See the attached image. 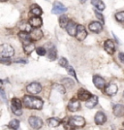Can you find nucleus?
<instances>
[{"label": "nucleus", "instance_id": "nucleus-27", "mask_svg": "<svg viewBox=\"0 0 124 130\" xmlns=\"http://www.w3.org/2000/svg\"><path fill=\"white\" fill-rule=\"evenodd\" d=\"M62 85L65 86L66 87H68V88H72L74 87V81L69 79V78H65L62 80Z\"/></svg>", "mask_w": 124, "mask_h": 130}, {"label": "nucleus", "instance_id": "nucleus-21", "mask_svg": "<svg viewBox=\"0 0 124 130\" xmlns=\"http://www.w3.org/2000/svg\"><path fill=\"white\" fill-rule=\"evenodd\" d=\"M97 103H98V97L95 96V95H93L89 100H87L86 102H85V106L88 109H92L97 105Z\"/></svg>", "mask_w": 124, "mask_h": 130}, {"label": "nucleus", "instance_id": "nucleus-19", "mask_svg": "<svg viewBox=\"0 0 124 130\" xmlns=\"http://www.w3.org/2000/svg\"><path fill=\"white\" fill-rule=\"evenodd\" d=\"M43 37V32L39 28H34L30 32V38L32 41H38Z\"/></svg>", "mask_w": 124, "mask_h": 130}, {"label": "nucleus", "instance_id": "nucleus-39", "mask_svg": "<svg viewBox=\"0 0 124 130\" xmlns=\"http://www.w3.org/2000/svg\"><path fill=\"white\" fill-rule=\"evenodd\" d=\"M15 62L16 63H26V61L25 60H22V59H19V60H16Z\"/></svg>", "mask_w": 124, "mask_h": 130}, {"label": "nucleus", "instance_id": "nucleus-12", "mask_svg": "<svg viewBox=\"0 0 124 130\" xmlns=\"http://www.w3.org/2000/svg\"><path fill=\"white\" fill-rule=\"evenodd\" d=\"M67 11V8L65 7L63 4H61L59 2H54V8H52V14H62V13H65Z\"/></svg>", "mask_w": 124, "mask_h": 130}, {"label": "nucleus", "instance_id": "nucleus-20", "mask_svg": "<svg viewBox=\"0 0 124 130\" xmlns=\"http://www.w3.org/2000/svg\"><path fill=\"white\" fill-rule=\"evenodd\" d=\"M19 38L22 41V45L28 43V42H31L30 34H28L27 32H22V31H21V32L19 33Z\"/></svg>", "mask_w": 124, "mask_h": 130}, {"label": "nucleus", "instance_id": "nucleus-7", "mask_svg": "<svg viewBox=\"0 0 124 130\" xmlns=\"http://www.w3.org/2000/svg\"><path fill=\"white\" fill-rule=\"evenodd\" d=\"M87 36V31L85 29V27L83 25L79 24L78 25V29H77V34H76V37L79 41H83L84 39L86 38Z\"/></svg>", "mask_w": 124, "mask_h": 130}, {"label": "nucleus", "instance_id": "nucleus-2", "mask_svg": "<svg viewBox=\"0 0 124 130\" xmlns=\"http://www.w3.org/2000/svg\"><path fill=\"white\" fill-rule=\"evenodd\" d=\"M15 54V50L12 47L11 45H8V44H3L1 45L0 47V54H1V57H6V58H9L13 56Z\"/></svg>", "mask_w": 124, "mask_h": 130}, {"label": "nucleus", "instance_id": "nucleus-40", "mask_svg": "<svg viewBox=\"0 0 124 130\" xmlns=\"http://www.w3.org/2000/svg\"><path fill=\"white\" fill-rule=\"evenodd\" d=\"M123 96H124V92H123Z\"/></svg>", "mask_w": 124, "mask_h": 130}, {"label": "nucleus", "instance_id": "nucleus-23", "mask_svg": "<svg viewBox=\"0 0 124 130\" xmlns=\"http://www.w3.org/2000/svg\"><path fill=\"white\" fill-rule=\"evenodd\" d=\"M30 13H31L34 17H40L42 14H43L42 9H41L38 5H36V4H33L32 7L30 8Z\"/></svg>", "mask_w": 124, "mask_h": 130}, {"label": "nucleus", "instance_id": "nucleus-25", "mask_svg": "<svg viewBox=\"0 0 124 130\" xmlns=\"http://www.w3.org/2000/svg\"><path fill=\"white\" fill-rule=\"evenodd\" d=\"M91 4L94 6L95 8H97L98 10H100V11L105 10V8H106L104 2H103V1H99V0H93V1H91Z\"/></svg>", "mask_w": 124, "mask_h": 130}, {"label": "nucleus", "instance_id": "nucleus-42", "mask_svg": "<svg viewBox=\"0 0 124 130\" xmlns=\"http://www.w3.org/2000/svg\"><path fill=\"white\" fill-rule=\"evenodd\" d=\"M123 126H124V122H123Z\"/></svg>", "mask_w": 124, "mask_h": 130}, {"label": "nucleus", "instance_id": "nucleus-10", "mask_svg": "<svg viewBox=\"0 0 124 130\" xmlns=\"http://www.w3.org/2000/svg\"><path fill=\"white\" fill-rule=\"evenodd\" d=\"M92 96H93V95H91L90 92L85 90V89H83V88L79 89V91H78V98H79L80 100H82V101H85V102H86L87 100H89Z\"/></svg>", "mask_w": 124, "mask_h": 130}, {"label": "nucleus", "instance_id": "nucleus-4", "mask_svg": "<svg viewBox=\"0 0 124 130\" xmlns=\"http://www.w3.org/2000/svg\"><path fill=\"white\" fill-rule=\"evenodd\" d=\"M12 111L14 112V114L21 116L22 115V101L19 98H13L12 99Z\"/></svg>", "mask_w": 124, "mask_h": 130}, {"label": "nucleus", "instance_id": "nucleus-28", "mask_svg": "<svg viewBox=\"0 0 124 130\" xmlns=\"http://www.w3.org/2000/svg\"><path fill=\"white\" fill-rule=\"evenodd\" d=\"M47 55H48V58L49 60H54L56 58V50L54 49V48H51L50 50L48 51Z\"/></svg>", "mask_w": 124, "mask_h": 130}, {"label": "nucleus", "instance_id": "nucleus-38", "mask_svg": "<svg viewBox=\"0 0 124 130\" xmlns=\"http://www.w3.org/2000/svg\"><path fill=\"white\" fill-rule=\"evenodd\" d=\"M118 58L120 59V61H121L122 63H124V54H123V53H119V54H118Z\"/></svg>", "mask_w": 124, "mask_h": 130}, {"label": "nucleus", "instance_id": "nucleus-5", "mask_svg": "<svg viewBox=\"0 0 124 130\" xmlns=\"http://www.w3.org/2000/svg\"><path fill=\"white\" fill-rule=\"evenodd\" d=\"M28 122H29V124L30 126L32 127L33 129H40L42 126H43V120L40 119V118H38V117H30L29 119H28Z\"/></svg>", "mask_w": 124, "mask_h": 130}, {"label": "nucleus", "instance_id": "nucleus-14", "mask_svg": "<svg viewBox=\"0 0 124 130\" xmlns=\"http://www.w3.org/2000/svg\"><path fill=\"white\" fill-rule=\"evenodd\" d=\"M77 29H78V24L75 22L70 21L69 23H68V25H67V27H66V30H67L68 34H70L71 36H76Z\"/></svg>", "mask_w": 124, "mask_h": 130}, {"label": "nucleus", "instance_id": "nucleus-18", "mask_svg": "<svg viewBox=\"0 0 124 130\" xmlns=\"http://www.w3.org/2000/svg\"><path fill=\"white\" fill-rule=\"evenodd\" d=\"M29 24L34 28H39L43 24V22H42V19L40 17H32L29 20Z\"/></svg>", "mask_w": 124, "mask_h": 130}, {"label": "nucleus", "instance_id": "nucleus-3", "mask_svg": "<svg viewBox=\"0 0 124 130\" xmlns=\"http://www.w3.org/2000/svg\"><path fill=\"white\" fill-rule=\"evenodd\" d=\"M69 122L72 127H83L85 125V119L81 116H74L69 119Z\"/></svg>", "mask_w": 124, "mask_h": 130}, {"label": "nucleus", "instance_id": "nucleus-8", "mask_svg": "<svg viewBox=\"0 0 124 130\" xmlns=\"http://www.w3.org/2000/svg\"><path fill=\"white\" fill-rule=\"evenodd\" d=\"M117 91H118V87L114 83H110L105 88V92H106V94H108L109 96L115 95L117 93Z\"/></svg>", "mask_w": 124, "mask_h": 130}, {"label": "nucleus", "instance_id": "nucleus-34", "mask_svg": "<svg viewBox=\"0 0 124 130\" xmlns=\"http://www.w3.org/2000/svg\"><path fill=\"white\" fill-rule=\"evenodd\" d=\"M67 70H68V72H69V74H70L71 76L74 77V78H76V79L78 80V78H77V76H76L75 71H74V69H73V67H72V66H68V67H67Z\"/></svg>", "mask_w": 124, "mask_h": 130}, {"label": "nucleus", "instance_id": "nucleus-17", "mask_svg": "<svg viewBox=\"0 0 124 130\" xmlns=\"http://www.w3.org/2000/svg\"><path fill=\"white\" fill-rule=\"evenodd\" d=\"M113 115L117 118H121L124 116V105L122 104H117L115 105L113 109Z\"/></svg>", "mask_w": 124, "mask_h": 130}, {"label": "nucleus", "instance_id": "nucleus-9", "mask_svg": "<svg viewBox=\"0 0 124 130\" xmlns=\"http://www.w3.org/2000/svg\"><path fill=\"white\" fill-rule=\"evenodd\" d=\"M93 83H94V86L97 87L98 89H104L106 88V82L103 79L102 77L98 76V75H95L93 77Z\"/></svg>", "mask_w": 124, "mask_h": 130}, {"label": "nucleus", "instance_id": "nucleus-26", "mask_svg": "<svg viewBox=\"0 0 124 130\" xmlns=\"http://www.w3.org/2000/svg\"><path fill=\"white\" fill-rule=\"evenodd\" d=\"M68 23H69V19H68V17L65 16V15H62V16L59 18V25L62 28H66L67 25H68Z\"/></svg>", "mask_w": 124, "mask_h": 130}, {"label": "nucleus", "instance_id": "nucleus-41", "mask_svg": "<svg viewBox=\"0 0 124 130\" xmlns=\"http://www.w3.org/2000/svg\"><path fill=\"white\" fill-rule=\"evenodd\" d=\"M71 130H75V129H71Z\"/></svg>", "mask_w": 124, "mask_h": 130}, {"label": "nucleus", "instance_id": "nucleus-29", "mask_svg": "<svg viewBox=\"0 0 124 130\" xmlns=\"http://www.w3.org/2000/svg\"><path fill=\"white\" fill-rule=\"evenodd\" d=\"M8 126H9L10 128H12V129H17L19 126H20V121H19L17 119H12L11 121L9 122Z\"/></svg>", "mask_w": 124, "mask_h": 130}, {"label": "nucleus", "instance_id": "nucleus-11", "mask_svg": "<svg viewBox=\"0 0 124 130\" xmlns=\"http://www.w3.org/2000/svg\"><path fill=\"white\" fill-rule=\"evenodd\" d=\"M81 108V103L77 98H72L70 100V102L68 104V109L71 112H77L78 110H80Z\"/></svg>", "mask_w": 124, "mask_h": 130}, {"label": "nucleus", "instance_id": "nucleus-43", "mask_svg": "<svg viewBox=\"0 0 124 130\" xmlns=\"http://www.w3.org/2000/svg\"><path fill=\"white\" fill-rule=\"evenodd\" d=\"M123 130H124V129H123Z\"/></svg>", "mask_w": 124, "mask_h": 130}, {"label": "nucleus", "instance_id": "nucleus-37", "mask_svg": "<svg viewBox=\"0 0 124 130\" xmlns=\"http://www.w3.org/2000/svg\"><path fill=\"white\" fill-rule=\"evenodd\" d=\"M94 13H95V16L97 17L99 20H101V21H102V22H104V17H103L102 14H100L98 11H95Z\"/></svg>", "mask_w": 124, "mask_h": 130}, {"label": "nucleus", "instance_id": "nucleus-22", "mask_svg": "<svg viewBox=\"0 0 124 130\" xmlns=\"http://www.w3.org/2000/svg\"><path fill=\"white\" fill-rule=\"evenodd\" d=\"M23 51L26 54H30L35 50V45L32 42H28L26 44H23Z\"/></svg>", "mask_w": 124, "mask_h": 130}, {"label": "nucleus", "instance_id": "nucleus-1", "mask_svg": "<svg viewBox=\"0 0 124 130\" xmlns=\"http://www.w3.org/2000/svg\"><path fill=\"white\" fill-rule=\"evenodd\" d=\"M43 100L39 97L24 95L23 96V105L28 109L33 110H41L43 108Z\"/></svg>", "mask_w": 124, "mask_h": 130}, {"label": "nucleus", "instance_id": "nucleus-36", "mask_svg": "<svg viewBox=\"0 0 124 130\" xmlns=\"http://www.w3.org/2000/svg\"><path fill=\"white\" fill-rule=\"evenodd\" d=\"M0 94H1V98H2L3 102L7 103V99H6V94H5V92H4V89H1V90H0Z\"/></svg>", "mask_w": 124, "mask_h": 130}, {"label": "nucleus", "instance_id": "nucleus-31", "mask_svg": "<svg viewBox=\"0 0 124 130\" xmlns=\"http://www.w3.org/2000/svg\"><path fill=\"white\" fill-rule=\"evenodd\" d=\"M54 87L58 92H60V93H62V94H64L65 93V88L62 87V85H54Z\"/></svg>", "mask_w": 124, "mask_h": 130}, {"label": "nucleus", "instance_id": "nucleus-32", "mask_svg": "<svg viewBox=\"0 0 124 130\" xmlns=\"http://www.w3.org/2000/svg\"><path fill=\"white\" fill-rule=\"evenodd\" d=\"M59 65L60 66H62V67H68V61L67 59L65 58V57H61L59 59Z\"/></svg>", "mask_w": 124, "mask_h": 130}, {"label": "nucleus", "instance_id": "nucleus-13", "mask_svg": "<svg viewBox=\"0 0 124 130\" xmlns=\"http://www.w3.org/2000/svg\"><path fill=\"white\" fill-rule=\"evenodd\" d=\"M94 120H95V123L97 125H102L106 122L107 118H106V115L104 114L103 112H97L95 117H94Z\"/></svg>", "mask_w": 124, "mask_h": 130}, {"label": "nucleus", "instance_id": "nucleus-16", "mask_svg": "<svg viewBox=\"0 0 124 130\" xmlns=\"http://www.w3.org/2000/svg\"><path fill=\"white\" fill-rule=\"evenodd\" d=\"M104 48L109 54H113L114 51H115V45L112 40H107L104 44Z\"/></svg>", "mask_w": 124, "mask_h": 130}, {"label": "nucleus", "instance_id": "nucleus-15", "mask_svg": "<svg viewBox=\"0 0 124 130\" xmlns=\"http://www.w3.org/2000/svg\"><path fill=\"white\" fill-rule=\"evenodd\" d=\"M88 28H89V30H90L91 32L100 33L103 30V25L101 24V23H100V22H91V23L89 24Z\"/></svg>", "mask_w": 124, "mask_h": 130}, {"label": "nucleus", "instance_id": "nucleus-33", "mask_svg": "<svg viewBox=\"0 0 124 130\" xmlns=\"http://www.w3.org/2000/svg\"><path fill=\"white\" fill-rule=\"evenodd\" d=\"M36 52H37L38 55H41V56H43V55H45V54H47V51L44 49V48H38L36 50Z\"/></svg>", "mask_w": 124, "mask_h": 130}, {"label": "nucleus", "instance_id": "nucleus-30", "mask_svg": "<svg viewBox=\"0 0 124 130\" xmlns=\"http://www.w3.org/2000/svg\"><path fill=\"white\" fill-rule=\"evenodd\" d=\"M115 19H116L118 22H124V11L117 13V14L115 15Z\"/></svg>", "mask_w": 124, "mask_h": 130}, {"label": "nucleus", "instance_id": "nucleus-24", "mask_svg": "<svg viewBox=\"0 0 124 130\" xmlns=\"http://www.w3.org/2000/svg\"><path fill=\"white\" fill-rule=\"evenodd\" d=\"M47 122L50 127H57L61 123V120L59 119H56V118H50L47 120Z\"/></svg>", "mask_w": 124, "mask_h": 130}, {"label": "nucleus", "instance_id": "nucleus-6", "mask_svg": "<svg viewBox=\"0 0 124 130\" xmlns=\"http://www.w3.org/2000/svg\"><path fill=\"white\" fill-rule=\"evenodd\" d=\"M26 90L29 93H31V94H38L39 92L42 90V87H41V85L39 83L34 82V83H31V84H29L27 86Z\"/></svg>", "mask_w": 124, "mask_h": 130}, {"label": "nucleus", "instance_id": "nucleus-35", "mask_svg": "<svg viewBox=\"0 0 124 130\" xmlns=\"http://www.w3.org/2000/svg\"><path fill=\"white\" fill-rule=\"evenodd\" d=\"M1 63L2 64H10L11 63V61H10V59L9 58H6V57H1Z\"/></svg>", "mask_w": 124, "mask_h": 130}]
</instances>
